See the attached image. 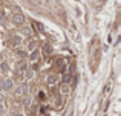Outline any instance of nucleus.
<instances>
[{"label":"nucleus","instance_id":"9d476101","mask_svg":"<svg viewBox=\"0 0 121 116\" xmlns=\"http://www.w3.org/2000/svg\"><path fill=\"white\" fill-rule=\"evenodd\" d=\"M18 70H20V72L28 70V66H26V63H25V61H20V63H18Z\"/></svg>","mask_w":121,"mask_h":116},{"label":"nucleus","instance_id":"dca6fc26","mask_svg":"<svg viewBox=\"0 0 121 116\" xmlns=\"http://www.w3.org/2000/svg\"><path fill=\"white\" fill-rule=\"evenodd\" d=\"M3 102H5V95L0 92V104H3Z\"/></svg>","mask_w":121,"mask_h":116},{"label":"nucleus","instance_id":"1a4fd4ad","mask_svg":"<svg viewBox=\"0 0 121 116\" xmlns=\"http://www.w3.org/2000/svg\"><path fill=\"white\" fill-rule=\"evenodd\" d=\"M51 52H52L51 44H44V46H43V54H44V55H51Z\"/></svg>","mask_w":121,"mask_h":116},{"label":"nucleus","instance_id":"6e6552de","mask_svg":"<svg viewBox=\"0 0 121 116\" xmlns=\"http://www.w3.org/2000/svg\"><path fill=\"white\" fill-rule=\"evenodd\" d=\"M34 49H37V41L35 40H29V43H28V51H34Z\"/></svg>","mask_w":121,"mask_h":116},{"label":"nucleus","instance_id":"39448f33","mask_svg":"<svg viewBox=\"0 0 121 116\" xmlns=\"http://www.w3.org/2000/svg\"><path fill=\"white\" fill-rule=\"evenodd\" d=\"M39 57H40V52H39V49H34V51H31V54H29V61L35 63L37 60H39Z\"/></svg>","mask_w":121,"mask_h":116},{"label":"nucleus","instance_id":"20e7f679","mask_svg":"<svg viewBox=\"0 0 121 116\" xmlns=\"http://www.w3.org/2000/svg\"><path fill=\"white\" fill-rule=\"evenodd\" d=\"M57 81H58V75H55V73H51L49 76L46 78V83L49 84V86H54Z\"/></svg>","mask_w":121,"mask_h":116},{"label":"nucleus","instance_id":"ddd939ff","mask_svg":"<svg viewBox=\"0 0 121 116\" xmlns=\"http://www.w3.org/2000/svg\"><path fill=\"white\" fill-rule=\"evenodd\" d=\"M22 34H23V35H26V37H29V35H31L29 28H23V29H22Z\"/></svg>","mask_w":121,"mask_h":116},{"label":"nucleus","instance_id":"f257e3e1","mask_svg":"<svg viewBox=\"0 0 121 116\" xmlns=\"http://www.w3.org/2000/svg\"><path fill=\"white\" fill-rule=\"evenodd\" d=\"M25 20H26V17H25L22 12H15V14H12V17H11V21L15 24V26H23Z\"/></svg>","mask_w":121,"mask_h":116},{"label":"nucleus","instance_id":"6ab92c4d","mask_svg":"<svg viewBox=\"0 0 121 116\" xmlns=\"http://www.w3.org/2000/svg\"><path fill=\"white\" fill-rule=\"evenodd\" d=\"M14 116H25V115H22V113H17V115H14Z\"/></svg>","mask_w":121,"mask_h":116},{"label":"nucleus","instance_id":"4468645a","mask_svg":"<svg viewBox=\"0 0 121 116\" xmlns=\"http://www.w3.org/2000/svg\"><path fill=\"white\" fill-rule=\"evenodd\" d=\"M69 81H71V75H65V76H63V83L69 84Z\"/></svg>","mask_w":121,"mask_h":116},{"label":"nucleus","instance_id":"423d86ee","mask_svg":"<svg viewBox=\"0 0 121 116\" xmlns=\"http://www.w3.org/2000/svg\"><path fill=\"white\" fill-rule=\"evenodd\" d=\"M60 92H61L63 95H68V93L71 92V86H69V84H66V83H63L61 86H60Z\"/></svg>","mask_w":121,"mask_h":116},{"label":"nucleus","instance_id":"f03ea898","mask_svg":"<svg viewBox=\"0 0 121 116\" xmlns=\"http://www.w3.org/2000/svg\"><path fill=\"white\" fill-rule=\"evenodd\" d=\"M15 96H26L28 95V84L26 83H22L20 86H17V89L14 90Z\"/></svg>","mask_w":121,"mask_h":116},{"label":"nucleus","instance_id":"9b49d317","mask_svg":"<svg viewBox=\"0 0 121 116\" xmlns=\"http://www.w3.org/2000/svg\"><path fill=\"white\" fill-rule=\"evenodd\" d=\"M32 76H34V70H32V69H29V70H25V78H26V80H31Z\"/></svg>","mask_w":121,"mask_h":116},{"label":"nucleus","instance_id":"0eeeda50","mask_svg":"<svg viewBox=\"0 0 121 116\" xmlns=\"http://www.w3.org/2000/svg\"><path fill=\"white\" fill-rule=\"evenodd\" d=\"M0 70H2V73H8V72H9V66H8V63H5V61L0 63Z\"/></svg>","mask_w":121,"mask_h":116},{"label":"nucleus","instance_id":"2eb2a0df","mask_svg":"<svg viewBox=\"0 0 121 116\" xmlns=\"http://www.w3.org/2000/svg\"><path fill=\"white\" fill-rule=\"evenodd\" d=\"M29 104H31V98H28V96H26V98H25V105L28 107Z\"/></svg>","mask_w":121,"mask_h":116},{"label":"nucleus","instance_id":"f3484780","mask_svg":"<svg viewBox=\"0 0 121 116\" xmlns=\"http://www.w3.org/2000/svg\"><path fill=\"white\" fill-rule=\"evenodd\" d=\"M5 113V107H3V104H0V116Z\"/></svg>","mask_w":121,"mask_h":116},{"label":"nucleus","instance_id":"7ed1b4c3","mask_svg":"<svg viewBox=\"0 0 121 116\" xmlns=\"http://www.w3.org/2000/svg\"><path fill=\"white\" fill-rule=\"evenodd\" d=\"M14 89V81L11 80V78H5L2 83V90H5V92H9V90Z\"/></svg>","mask_w":121,"mask_h":116},{"label":"nucleus","instance_id":"a211bd4d","mask_svg":"<svg viewBox=\"0 0 121 116\" xmlns=\"http://www.w3.org/2000/svg\"><path fill=\"white\" fill-rule=\"evenodd\" d=\"M17 55L18 57H25V51H17Z\"/></svg>","mask_w":121,"mask_h":116},{"label":"nucleus","instance_id":"f8f14e48","mask_svg":"<svg viewBox=\"0 0 121 116\" xmlns=\"http://www.w3.org/2000/svg\"><path fill=\"white\" fill-rule=\"evenodd\" d=\"M20 43H22V38H20V37H17V35L12 37V46H18Z\"/></svg>","mask_w":121,"mask_h":116}]
</instances>
